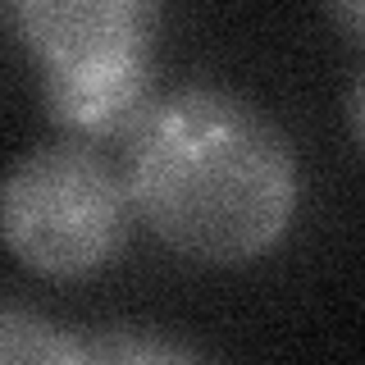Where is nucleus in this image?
Listing matches in <instances>:
<instances>
[{"label": "nucleus", "instance_id": "nucleus-1", "mask_svg": "<svg viewBox=\"0 0 365 365\" xmlns=\"http://www.w3.org/2000/svg\"><path fill=\"white\" fill-rule=\"evenodd\" d=\"M119 174L146 233L215 269L269 256L302 205L292 137L242 91L210 83L155 96L123 137Z\"/></svg>", "mask_w": 365, "mask_h": 365}, {"label": "nucleus", "instance_id": "nucleus-2", "mask_svg": "<svg viewBox=\"0 0 365 365\" xmlns=\"http://www.w3.org/2000/svg\"><path fill=\"white\" fill-rule=\"evenodd\" d=\"M133 201L119 165L101 146L46 142L23 151L0 178V242L37 279H91L123 256Z\"/></svg>", "mask_w": 365, "mask_h": 365}, {"label": "nucleus", "instance_id": "nucleus-3", "mask_svg": "<svg viewBox=\"0 0 365 365\" xmlns=\"http://www.w3.org/2000/svg\"><path fill=\"white\" fill-rule=\"evenodd\" d=\"M14 23L41 68H78L151 51L160 0H14Z\"/></svg>", "mask_w": 365, "mask_h": 365}, {"label": "nucleus", "instance_id": "nucleus-4", "mask_svg": "<svg viewBox=\"0 0 365 365\" xmlns=\"http://www.w3.org/2000/svg\"><path fill=\"white\" fill-rule=\"evenodd\" d=\"M151 101H155L151 51L114 55V60L78 64V68H41L46 119L64 137L87 146L123 142Z\"/></svg>", "mask_w": 365, "mask_h": 365}, {"label": "nucleus", "instance_id": "nucleus-5", "mask_svg": "<svg viewBox=\"0 0 365 365\" xmlns=\"http://www.w3.org/2000/svg\"><path fill=\"white\" fill-rule=\"evenodd\" d=\"M83 334L60 319L0 306V365H83Z\"/></svg>", "mask_w": 365, "mask_h": 365}, {"label": "nucleus", "instance_id": "nucleus-6", "mask_svg": "<svg viewBox=\"0 0 365 365\" xmlns=\"http://www.w3.org/2000/svg\"><path fill=\"white\" fill-rule=\"evenodd\" d=\"M83 356L87 365H123V361H201L197 347L187 342H169L155 334H137V329H96L83 338Z\"/></svg>", "mask_w": 365, "mask_h": 365}, {"label": "nucleus", "instance_id": "nucleus-7", "mask_svg": "<svg viewBox=\"0 0 365 365\" xmlns=\"http://www.w3.org/2000/svg\"><path fill=\"white\" fill-rule=\"evenodd\" d=\"M329 19L338 23V32L347 37L351 46H361V32H365V0H324Z\"/></svg>", "mask_w": 365, "mask_h": 365}]
</instances>
